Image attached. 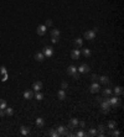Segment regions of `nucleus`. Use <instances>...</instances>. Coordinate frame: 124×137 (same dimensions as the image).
<instances>
[{
	"instance_id": "35",
	"label": "nucleus",
	"mask_w": 124,
	"mask_h": 137,
	"mask_svg": "<svg viewBox=\"0 0 124 137\" xmlns=\"http://www.w3.org/2000/svg\"><path fill=\"white\" fill-rule=\"evenodd\" d=\"M0 73H1L3 75L4 74H8V73H6V68L5 67H1V68H0Z\"/></svg>"
},
{
	"instance_id": "31",
	"label": "nucleus",
	"mask_w": 124,
	"mask_h": 137,
	"mask_svg": "<svg viewBox=\"0 0 124 137\" xmlns=\"http://www.w3.org/2000/svg\"><path fill=\"white\" fill-rule=\"evenodd\" d=\"M75 136H77V137H83V136H86V133L81 130V131H77V133H76Z\"/></svg>"
},
{
	"instance_id": "4",
	"label": "nucleus",
	"mask_w": 124,
	"mask_h": 137,
	"mask_svg": "<svg viewBox=\"0 0 124 137\" xmlns=\"http://www.w3.org/2000/svg\"><path fill=\"white\" fill-rule=\"evenodd\" d=\"M109 104H110V108H113V109H116L118 106L119 105V99L117 98V95L113 96V98H109Z\"/></svg>"
},
{
	"instance_id": "24",
	"label": "nucleus",
	"mask_w": 124,
	"mask_h": 137,
	"mask_svg": "<svg viewBox=\"0 0 124 137\" xmlns=\"http://www.w3.org/2000/svg\"><path fill=\"white\" fill-rule=\"evenodd\" d=\"M34 96H35V99H37V100H42V99H44V94L40 93V91H36Z\"/></svg>"
},
{
	"instance_id": "40",
	"label": "nucleus",
	"mask_w": 124,
	"mask_h": 137,
	"mask_svg": "<svg viewBox=\"0 0 124 137\" xmlns=\"http://www.w3.org/2000/svg\"><path fill=\"white\" fill-rule=\"evenodd\" d=\"M97 79H98V77H97L96 74H93V75H92V80H93V82H96Z\"/></svg>"
},
{
	"instance_id": "17",
	"label": "nucleus",
	"mask_w": 124,
	"mask_h": 137,
	"mask_svg": "<svg viewBox=\"0 0 124 137\" xmlns=\"http://www.w3.org/2000/svg\"><path fill=\"white\" fill-rule=\"evenodd\" d=\"M77 72V68L75 67V66H70L68 68H67V73L70 75H72V74H75V73Z\"/></svg>"
},
{
	"instance_id": "6",
	"label": "nucleus",
	"mask_w": 124,
	"mask_h": 137,
	"mask_svg": "<svg viewBox=\"0 0 124 137\" xmlns=\"http://www.w3.org/2000/svg\"><path fill=\"white\" fill-rule=\"evenodd\" d=\"M56 130L60 133V136H68V131H67V129L65 127V126H58Z\"/></svg>"
},
{
	"instance_id": "9",
	"label": "nucleus",
	"mask_w": 124,
	"mask_h": 137,
	"mask_svg": "<svg viewBox=\"0 0 124 137\" xmlns=\"http://www.w3.org/2000/svg\"><path fill=\"white\" fill-rule=\"evenodd\" d=\"M79 56H81V52H79L78 48H76V49H73L71 52V58L72 59H79Z\"/></svg>"
},
{
	"instance_id": "11",
	"label": "nucleus",
	"mask_w": 124,
	"mask_h": 137,
	"mask_svg": "<svg viewBox=\"0 0 124 137\" xmlns=\"http://www.w3.org/2000/svg\"><path fill=\"white\" fill-rule=\"evenodd\" d=\"M32 89L35 91H40L41 89H42V83H41V82H35L32 84Z\"/></svg>"
},
{
	"instance_id": "7",
	"label": "nucleus",
	"mask_w": 124,
	"mask_h": 137,
	"mask_svg": "<svg viewBox=\"0 0 124 137\" xmlns=\"http://www.w3.org/2000/svg\"><path fill=\"white\" fill-rule=\"evenodd\" d=\"M78 73H82V74H83V73H87L88 70H89V66L88 64H86V63H83V64H81L79 67H78Z\"/></svg>"
},
{
	"instance_id": "22",
	"label": "nucleus",
	"mask_w": 124,
	"mask_h": 137,
	"mask_svg": "<svg viewBox=\"0 0 124 137\" xmlns=\"http://www.w3.org/2000/svg\"><path fill=\"white\" fill-rule=\"evenodd\" d=\"M114 94H116L117 96L118 95H122V94H123V88L122 87H116L114 88Z\"/></svg>"
},
{
	"instance_id": "37",
	"label": "nucleus",
	"mask_w": 124,
	"mask_h": 137,
	"mask_svg": "<svg viewBox=\"0 0 124 137\" xmlns=\"http://www.w3.org/2000/svg\"><path fill=\"white\" fill-rule=\"evenodd\" d=\"M51 41H52V43H57V42H58V37H51Z\"/></svg>"
},
{
	"instance_id": "36",
	"label": "nucleus",
	"mask_w": 124,
	"mask_h": 137,
	"mask_svg": "<svg viewBox=\"0 0 124 137\" xmlns=\"http://www.w3.org/2000/svg\"><path fill=\"white\" fill-rule=\"evenodd\" d=\"M61 87H62V89H66V88H68V84H67V82H63L61 84Z\"/></svg>"
},
{
	"instance_id": "28",
	"label": "nucleus",
	"mask_w": 124,
	"mask_h": 137,
	"mask_svg": "<svg viewBox=\"0 0 124 137\" xmlns=\"http://www.w3.org/2000/svg\"><path fill=\"white\" fill-rule=\"evenodd\" d=\"M97 133H98L97 129H89V131H88V136H96Z\"/></svg>"
},
{
	"instance_id": "41",
	"label": "nucleus",
	"mask_w": 124,
	"mask_h": 137,
	"mask_svg": "<svg viewBox=\"0 0 124 137\" xmlns=\"http://www.w3.org/2000/svg\"><path fill=\"white\" fill-rule=\"evenodd\" d=\"M6 79H8V74H4V75H3V79H1V80H3V82H5Z\"/></svg>"
},
{
	"instance_id": "5",
	"label": "nucleus",
	"mask_w": 124,
	"mask_h": 137,
	"mask_svg": "<svg viewBox=\"0 0 124 137\" xmlns=\"http://www.w3.org/2000/svg\"><path fill=\"white\" fill-rule=\"evenodd\" d=\"M46 30H47V27H46L45 25H40V26H37L36 32H37L39 36H44V35L46 34Z\"/></svg>"
},
{
	"instance_id": "20",
	"label": "nucleus",
	"mask_w": 124,
	"mask_h": 137,
	"mask_svg": "<svg viewBox=\"0 0 124 137\" xmlns=\"http://www.w3.org/2000/svg\"><path fill=\"white\" fill-rule=\"evenodd\" d=\"M5 115H8V116H13L14 115V109L13 108H5Z\"/></svg>"
},
{
	"instance_id": "2",
	"label": "nucleus",
	"mask_w": 124,
	"mask_h": 137,
	"mask_svg": "<svg viewBox=\"0 0 124 137\" xmlns=\"http://www.w3.org/2000/svg\"><path fill=\"white\" fill-rule=\"evenodd\" d=\"M96 34H97V28H93V30H88L87 32H85V38L93 41L96 38Z\"/></svg>"
},
{
	"instance_id": "33",
	"label": "nucleus",
	"mask_w": 124,
	"mask_h": 137,
	"mask_svg": "<svg viewBox=\"0 0 124 137\" xmlns=\"http://www.w3.org/2000/svg\"><path fill=\"white\" fill-rule=\"evenodd\" d=\"M71 77L73 78V79H79V73H78V70H77V72L75 73V74H72Z\"/></svg>"
},
{
	"instance_id": "16",
	"label": "nucleus",
	"mask_w": 124,
	"mask_h": 137,
	"mask_svg": "<svg viewBox=\"0 0 124 137\" xmlns=\"http://www.w3.org/2000/svg\"><path fill=\"white\" fill-rule=\"evenodd\" d=\"M20 133H21L23 136H27L30 133L29 127H26V126H21V127H20Z\"/></svg>"
},
{
	"instance_id": "27",
	"label": "nucleus",
	"mask_w": 124,
	"mask_h": 137,
	"mask_svg": "<svg viewBox=\"0 0 124 137\" xmlns=\"http://www.w3.org/2000/svg\"><path fill=\"white\" fill-rule=\"evenodd\" d=\"M82 55H83L85 57H89L91 56V49H88V48L82 49Z\"/></svg>"
},
{
	"instance_id": "30",
	"label": "nucleus",
	"mask_w": 124,
	"mask_h": 137,
	"mask_svg": "<svg viewBox=\"0 0 124 137\" xmlns=\"http://www.w3.org/2000/svg\"><path fill=\"white\" fill-rule=\"evenodd\" d=\"M97 131H98V132H104V131H106V126H104V125H101L97 129Z\"/></svg>"
},
{
	"instance_id": "39",
	"label": "nucleus",
	"mask_w": 124,
	"mask_h": 137,
	"mask_svg": "<svg viewBox=\"0 0 124 137\" xmlns=\"http://www.w3.org/2000/svg\"><path fill=\"white\" fill-rule=\"evenodd\" d=\"M78 125L81 126V127H82V129H85V126H86V123H85L83 121H81V122H78Z\"/></svg>"
},
{
	"instance_id": "10",
	"label": "nucleus",
	"mask_w": 124,
	"mask_h": 137,
	"mask_svg": "<svg viewBox=\"0 0 124 137\" xmlns=\"http://www.w3.org/2000/svg\"><path fill=\"white\" fill-rule=\"evenodd\" d=\"M77 125H78V120L73 117V119L70 120V122H68V125H67V127H68V129H75Z\"/></svg>"
},
{
	"instance_id": "1",
	"label": "nucleus",
	"mask_w": 124,
	"mask_h": 137,
	"mask_svg": "<svg viewBox=\"0 0 124 137\" xmlns=\"http://www.w3.org/2000/svg\"><path fill=\"white\" fill-rule=\"evenodd\" d=\"M101 108H102V112L107 114L110 109V104H109V99H104L101 101Z\"/></svg>"
},
{
	"instance_id": "21",
	"label": "nucleus",
	"mask_w": 124,
	"mask_h": 137,
	"mask_svg": "<svg viewBox=\"0 0 124 137\" xmlns=\"http://www.w3.org/2000/svg\"><path fill=\"white\" fill-rule=\"evenodd\" d=\"M48 135H50L51 137H60V133H58V132H57V130H55V129H52V130H50Z\"/></svg>"
},
{
	"instance_id": "12",
	"label": "nucleus",
	"mask_w": 124,
	"mask_h": 137,
	"mask_svg": "<svg viewBox=\"0 0 124 137\" xmlns=\"http://www.w3.org/2000/svg\"><path fill=\"white\" fill-rule=\"evenodd\" d=\"M35 59H36L37 62H44V61H45V56H44L42 52H37V53L35 55Z\"/></svg>"
},
{
	"instance_id": "14",
	"label": "nucleus",
	"mask_w": 124,
	"mask_h": 137,
	"mask_svg": "<svg viewBox=\"0 0 124 137\" xmlns=\"http://www.w3.org/2000/svg\"><path fill=\"white\" fill-rule=\"evenodd\" d=\"M57 98H58L60 100H65V99H66V91H65V89H61V90L57 93Z\"/></svg>"
},
{
	"instance_id": "8",
	"label": "nucleus",
	"mask_w": 124,
	"mask_h": 137,
	"mask_svg": "<svg viewBox=\"0 0 124 137\" xmlns=\"http://www.w3.org/2000/svg\"><path fill=\"white\" fill-rule=\"evenodd\" d=\"M99 89H101L99 84H97L96 82H94V83H93L92 85L89 87V91H91V93H93V94H94V93H98V91H99Z\"/></svg>"
},
{
	"instance_id": "25",
	"label": "nucleus",
	"mask_w": 124,
	"mask_h": 137,
	"mask_svg": "<svg viewBox=\"0 0 124 137\" xmlns=\"http://www.w3.org/2000/svg\"><path fill=\"white\" fill-rule=\"evenodd\" d=\"M116 127H117V123H116V121H113V120H110V121L108 122V129L113 130V129H116Z\"/></svg>"
},
{
	"instance_id": "29",
	"label": "nucleus",
	"mask_w": 124,
	"mask_h": 137,
	"mask_svg": "<svg viewBox=\"0 0 124 137\" xmlns=\"http://www.w3.org/2000/svg\"><path fill=\"white\" fill-rule=\"evenodd\" d=\"M112 93H113V90H112V89H108V88H107V89H104V90H103V94H104L106 96H109V95H110Z\"/></svg>"
},
{
	"instance_id": "26",
	"label": "nucleus",
	"mask_w": 124,
	"mask_h": 137,
	"mask_svg": "<svg viewBox=\"0 0 124 137\" xmlns=\"http://www.w3.org/2000/svg\"><path fill=\"white\" fill-rule=\"evenodd\" d=\"M51 37H58L60 38V30H52L51 31Z\"/></svg>"
},
{
	"instance_id": "3",
	"label": "nucleus",
	"mask_w": 124,
	"mask_h": 137,
	"mask_svg": "<svg viewBox=\"0 0 124 137\" xmlns=\"http://www.w3.org/2000/svg\"><path fill=\"white\" fill-rule=\"evenodd\" d=\"M44 56L45 57H52L54 56V48L51 47V46H46L45 48H44Z\"/></svg>"
},
{
	"instance_id": "13",
	"label": "nucleus",
	"mask_w": 124,
	"mask_h": 137,
	"mask_svg": "<svg viewBox=\"0 0 124 137\" xmlns=\"http://www.w3.org/2000/svg\"><path fill=\"white\" fill-rule=\"evenodd\" d=\"M36 126H37V127H40V129H42L44 126H45V120L42 117H37L36 119Z\"/></svg>"
},
{
	"instance_id": "18",
	"label": "nucleus",
	"mask_w": 124,
	"mask_h": 137,
	"mask_svg": "<svg viewBox=\"0 0 124 137\" xmlns=\"http://www.w3.org/2000/svg\"><path fill=\"white\" fill-rule=\"evenodd\" d=\"M75 46H76V48H81L82 46H83V40H82V38H77L75 41Z\"/></svg>"
},
{
	"instance_id": "38",
	"label": "nucleus",
	"mask_w": 124,
	"mask_h": 137,
	"mask_svg": "<svg viewBox=\"0 0 124 137\" xmlns=\"http://www.w3.org/2000/svg\"><path fill=\"white\" fill-rule=\"evenodd\" d=\"M5 116V110H0V117H4Z\"/></svg>"
},
{
	"instance_id": "19",
	"label": "nucleus",
	"mask_w": 124,
	"mask_h": 137,
	"mask_svg": "<svg viewBox=\"0 0 124 137\" xmlns=\"http://www.w3.org/2000/svg\"><path fill=\"white\" fill-rule=\"evenodd\" d=\"M98 79H99L101 84H108V83H109V79H108V77H106V75H102V77H99Z\"/></svg>"
},
{
	"instance_id": "32",
	"label": "nucleus",
	"mask_w": 124,
	"mask_h": 137,
	"mask_svg": "<svg viewBox=\"0 0 124 137\" xmlns=\"http://www.w3.org/2000/svg\"><path fill=\"white\" fill-rule=\"evenodd\" d=\"M113 130H114V129H113ZM112 136H114V137H118V136H120V132H119L118 130H114V131L112 132Z\"/></svg>"
},
{
	"instance_id": "42",
	"label": "nucleus",
	"mask_w": 124,
	"mask_h": 137,
	"mask_svg": "<svg viewBox=\"0 0 124 137\" xmlns=\"http://www.w3.org/2000/svg\"><path fill=\"white\" fill-rule=\"evenodd\" d=\"M97 101L101 103V101H102V98H101V96H97Z\"/></svg>"
},
{
	"instance_id": "15",
	"label": "nucleus",
	"mask_w": 124,
	"mask_h": 137,
	"mask_svg": "<svg viewBox=\"0 0 124 137\" xmlns=\"http://www.w3.org/2000/svg\"><path fill=\"white\" fill-rule=\"evenodd\" d=\"M24 98L25 99H32L34 98V93H32V90H26V91H24Z\"/></svg>"
},
{
	"instance_id": "23",
	"label": "nucleus",
	"mask_w": 124,
	"mask_h": 137,
	"mask_svg": "<svg viewBox=\"0 0 124 137\" xmlns=\"http://www.w3.org/2000/svg\"><path fill=\"white\" fill-rule=\"evenodd\" d=\"M8 106V104L4 99H0V110H5V108Z\"/></svg>"
},
{
	"instance_id": "34",
	"label": "nucleus",
	"mask_w": 124,
	"mask_h": 137,
	"mask_svg": "<svg viewBox=\"0 0 124 137\" xmlns=\"http://www.w3.org/2000/svg\"><path fill=\"white\" fill-rule=\"evenodd\" d=\"M52 24H54V22H52V20L47 19V20H46V25H45V26H46V27H47V26H52Z\"/></svg>"
}]
</instances>
